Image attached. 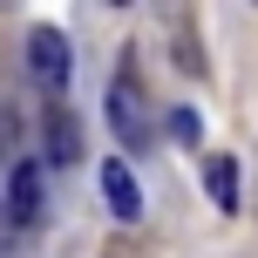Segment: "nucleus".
I'll list each match as a JSON object with an SVG mask.
<instances>
[{"label":"nucleus","instance_id":"obj_5","mask_svg":"<svg viewBox=\"0 0 258 258\" xmlns=\"http://www.w3.org/2000/svg\"><path fill=\"white\" fill-rule=\"evenodd\" d=\"M7 218L14 224H41V170L34 163H14V177H7Z\"/></svg>","mask_w":258,"mask_h":258},{"label":"nucleus","instance_id":"obj_1","mask_svg":"<svg viewBox=\"0 0 258 258\" xmlns=\"http://www.w3.org/2000/svg\"><path fill=\"white\" fill-rule=\"evenodd\" d=\"M109 129H116L129 150H150V102H143V82L129 68L109 82Z\"/></svg>","mask_w":258,"mask_h":258},{"label":"nucleus","instance_id":"obj_7","mask_svg":"<svg viewBox=\"0 0 258 258\" xmlns=\"http://www.w3.org/2000/svg\"><path fill=\"white\" fill-rule=\"evenodd\" d=\"M170 136H177L183 150H197V143H204V116H197V109H170Z\"/></svg>","mask_w":258,"mask_h":258},{"label":"nucleus","instance_id":"obj_9","mask_svg":"<svg viewBox=\"0 0 258 258\" xmlns=\"http://www.w3.org/2000/svg\"><path fill=\"white\" fill-rule=\"evenodd\" d=\"M0 156L21 163V129H14V109H0Z\"/></svg>","mask_w":258,"mask_h":258},{"label":"nucleus","instance_id":"obj_2","mask_svg":"<svg viewBox=\"0 0 258 258\" xmlns=\"http://www.w3.org/2000/svg\"><path fill=\"white\" fill-rule=\"evenodd\" d=\"M27 68H34V82L48 95H61L68 89V41L54 34V27H34V34H27Z\"/></svg>","mask_w":258,"mask_h":258},{"label":"nucleus","instance_id":"obj_4","mask_svg":"<svg viewBox=\"0 0 258 258\" xmlns=\"http://www.w3.org/2000/svg\"><path fill=\"white\" fill-rule=\"evenodd\" d=\"M204 190H211V204H218L224 218H238V204H245V177H238V156H204Z\"/></svg>","mask_w":258,"mask_h":258},{"label":"nucleus","instance_id":"obj_3","mask_svg":"<svg viewBox=\"0 0 258 258\" xmlns=\"http://www.w3.org/2000/svg\"><path fill=\"white\" fill-rule=\"evenodd\" d=\"M102 197H109V211H116V224L143 218V183H136L129 163H102Z\"/></svg>","mask_w":258,"mask_h":258},{"label":"nucleus","instance_id":"obj_6","mask_svg":"<svg viewBox=\"0 0 258 258\" xmlns=\"http://www.w3.org/2000/svg\"><path fill=\"white\" fill-rule=\"evenodd\" d=\"M48 163H61V170L82 163V122L68 109H48Z\"/></svg>","mask_w":258,"mask_h":258},{"label":"nucleus","instance_id":"obj_8","mask_svg":"<svg viewBox=\"0 0 258 258\" xmlns=\"http://www.w3.org/2000/svg\"><path fill=\"white\" fill-rule=\"evenodd\" d=\"M177 68H190V75H204V54H197V34L177 21Z\"/></svg>","mask_w":258,"mask_h":258}]
</instances>
